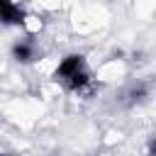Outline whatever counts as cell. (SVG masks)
<instances>
[{"mask_svg":"<svg viewBox=\"0 0 156 156\" xmlns=\"http://www.w3.org/2000/svg\"><path fill=\"white\" fill-rule=\"evenodd\" d=\"M7 2H10V0H0V7H2V5H7Z\"/></svg>","mask_w":156,"mask_h":156,"instance_id":"7","label":"cell"},{"mask_svg":"<svg viewBox=\"0 0 156 156\" xmlns=\"http://www.w3.org/2000/svg\"><path fill=\"white\" fill-rule=\"evenodd\" d=\"M90 83H93L90 73H88V71L83 68V71H78L76 76H71V78L66 80V88H68V90H73V93H85Z\"/></svg>","mask_w":156,"mask_h":156,"instance_id":"4","label":"cell"},{"mask_svg":"<svg viewBox=\"0 0 156 156\" xmlns=\"http://www.w3.org/2000/svg\"><path fill=\"white\" fill-rule=\"evenodd\" d=\"M149 156H156V136H151L149 141Z\"/></svg>","mask_w":156,"mask_h":156,"instance_id":"6","label":"cell"},{"mask_svg":"<svg viewBox=\"0 0 156 156\" xmlns=\"http://www.w3.org/2000/svg\"><path fill=\"white\" fill-rule=\"evenodd\" d=\"M83 68H85L83 54H68V56H63V58L58 61V66H56V71H54V78L66 83L71 76H76V73L83 71Z\"/></svg>","mask_w":156,"mask_h":156,"instance_id":"1","label":"cell"},{"mask_svg":"<svg viewBox=\"0 0 156 156\" xmlns=\"http://www.w3.org/2000/svg\"><path fill=\"white\" fill-rule=\"evenodd\" d=\"M10 56L17 63H32V61H37V46L32 41H27V39H17L10 46Z\"/></svg>","mask_w":156,"mask_h":156,"instance_id":"2","label":"cell"},{"mask_svg":"<svg viewBox=\"0 0 156 156\" xmlns=\"http://www.w3.org/2000/svg\"><path fill=\"white\" fill-rule=\"evenodd\" d=\"M0 156H17V154H0Z\"/></svg>","mask_w":156,"mask_h":156,"instance_id":"8","label":"cell"},{"mask_svg":"<svg viewBox=\"0 0 156 156\" xmlns=\"http://www.w3.org/2000/svg\"><path fill=\"white\" fill-rule=\"evenodd\" d=\"M24 17H27L24 10H22L17 2H12V0L0 7V22H2V24H22Z\"/></svg>","mask_w":156,"mask_h":156,"instance_id":"3","label":"cell"},{"mask_svg":"<svg viewBox=\"0 0 156 156\" xmlns=\"http://www.w3.org/2000/svg\"><path fill=\"white\" fill-rule=\"evenodd\" d=\"M149 98V85L146 83H136L127 90V105H139Z\"/></svg>","mask_w":156,"mask_h":156,"instance_id":"5","label":"cell"}]
</instances>
